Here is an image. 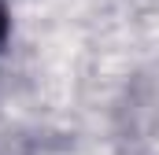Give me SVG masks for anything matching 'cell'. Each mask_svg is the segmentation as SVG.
<instances>
[{
    "mask_svg": "<svg viewBox=\"0 0 159 155\" xmlns=\"http://www.w3.org/2000/svg\"><path fill=\"white\" fill-rule=\"evenodd\" d=\"M7 30H11V11H7V0H0V48L7 44Z\"/></svg>",
    "mask_w": 159,
    "mask_h": 155,
    "instance_id": "6da1fadb",
    "label": "cell"
}]
</instances>
